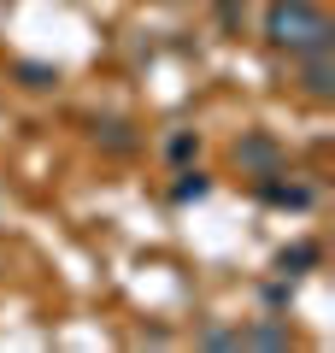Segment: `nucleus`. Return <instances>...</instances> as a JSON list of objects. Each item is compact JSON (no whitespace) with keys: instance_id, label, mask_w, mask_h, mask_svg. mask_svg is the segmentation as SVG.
<instances>
[{"instance_id":"obj_4","label":"nucleus","mask_w":335,"mask_h":353,"mask_svg":"<svg viewBox=\"0 0 335 353\" xmlns=\"http://www.w3.org/2000/svg\"><path fill=\"white\" fill-rule=\"evenodd\" d=\"M247 159H253V165H276V148H271L265 136H253V141H247Z\"/></svg>"},{"instance_id":"obj_5","label":"nucleus","mask_w":335,"mask_h":353,"mask_svg":"<svg viewBox=\"0 0 335 353\" xmlns=\"http://www.w3.org/2000/svg\"><path fill=\"white\" fill-rule=\"evenodd\" d=\"M194 153V136H171V159H188Z\"/></svg>"},{"instance_id":"obj_1","label":"nucleus","mask_w":335,"mask_h":353,"mask_svg":"<svg viewBox=\"0 0 335 353\" xmlns=\"http://www.w3.org/2000/svg\"><path fill=\"white\" fill-rule=\"evenodd\" d=\"M265 36L276 48H329V18L318 12V0H271V12H265Z\"/></svg>"},{"instance_id":"obj_3","label":"nucleus","mask_w":335,"mask_h":353,"mask_svg":"<svg viewBox=\"0 0 335 353\" xmlns=\"http://www.w3.org/2000/svg\"><path fill=\"white\" fill-rule=\"evenodd\" d=\"M206 194V176L200 171H183V183H176V201H200Z\"/></svg>"},{"instance_id":"obj_2","label":"nucleus","mask_w":335,"mask_h":353,"mask_svg":"<svg viewBox=\"0 0 335 353\" xmlns=\"http://www.w3.org/2000/svg\"><path fill=\"white\" fill-rule=\"evenodd\" d=\"M265 201H276V206H312V189H294V183H265Z\"/></svg>"}]
</instances>
